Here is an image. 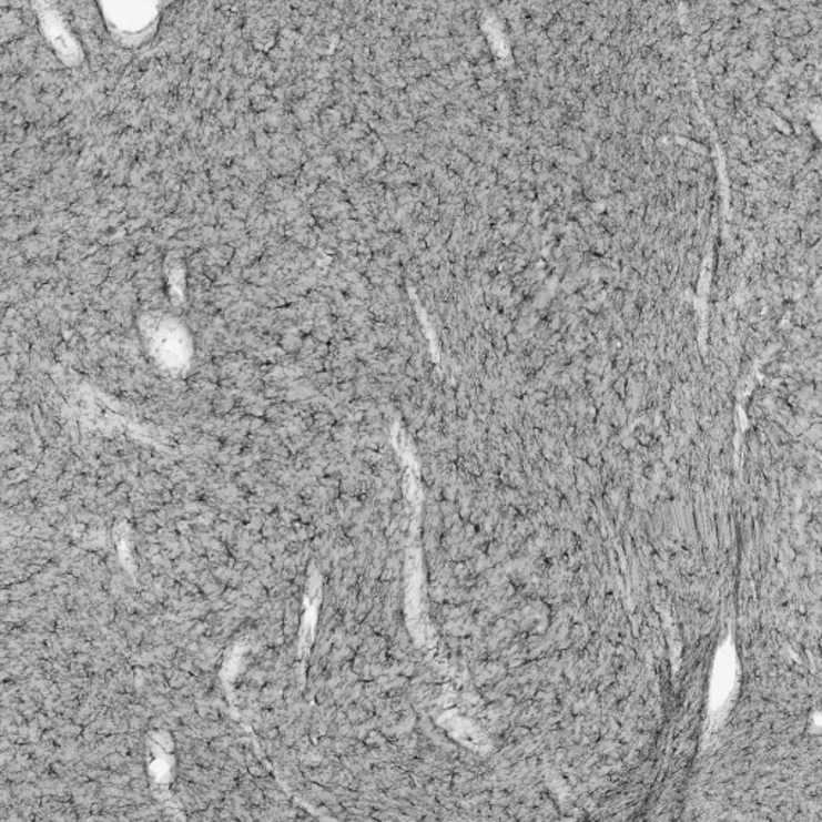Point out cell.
<instances>
[{"label":"cell","instance_id":"1","mask_svg":"<svg viewBox=\"0 0 822 822\" xmlns=\"http://www.w3.org/2000/svg\"><path fill=\"white\" fill-rule=\"evenodd\" d=\"M102 12L111 34L128 45L149 41L160 21V10L154 3H102Z\"/></svg>","mask_w":822,"mask_h":822},{"label":"cell","instance_id":"2","mask_svg":"<svg viewBox=\"0 0 822 822\" xmlns=\"http://www.w3.org/2000/svg\"><path fill=\"white\" fill-rule=\"evenodd\" d=\"M42 16V30L45 32L47 41L57 50L64 63L74 67L81 61V49L77 38L68 30L67 24L55 12H44Z\"/></svg>","mask_w":822,"mask_h":822}]
</instances>
